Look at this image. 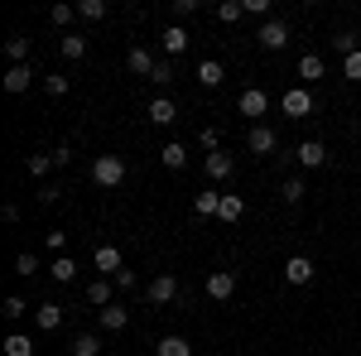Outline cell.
Returning a JSON list of instances; mask_svg holds the SVG:
<instances>
[{"label": "cell", "instance_id": "24", "mask_svg": "<svg viewBox=\"0 0 361 356\" xmlns=\"http://www.w3.org/2000/svg\"><path fill=\"white\" fill-rule=\"evenodd\" d=\"M323 73H328V68H323V58H318V54H304V58H299V87L318 82Z\"/></svg>", "mask_w": 361, "mask_h": 356}, {"label": "cell", "instance_id": "3", "mask_svg": "<svg viewBox=\"0 0 361 356\" xmlns=\"http://www.w3.org/2000/svg\"><path fill=\"white\" fill-rule=\"evenodd\" d=\"M279 106H284V116H294V121H304L308 111H313V92H308V87H289V92L279 97Z\"/></svg>", "mask_w": 361, "mask_h": 356}, {"label": "cell", "instance_id": "21", "mask_svg": "<svg viewBox=\"0 0 361 356\" xmlns=\"http://www.w3.org/2000/svg\"><path fill=\"white\" fill-rule=\"evenodd\" d=\"M58 54L68 58V63H82L87 58V39L82 34H63V39H58Z\"/></svg>", "mask_w": 361, "mask_h": 356}, {"label": "cell", "instance_id": "39", "mask_svg": "<svg viewBox=\"0 0 361 356\" xmlns=\"http://www.w3.org/2000/svg\"><path fill=\"white\" fill-rule=\"evenodd\" d=\"M197 145H202L207 154H217V149H222V135H217L212 125H202V130H197Z\"/></svg>", "mask_w": 361, "mask_h": 356}, {"label": "cell", "instance_id": "41", "mask_svg": "<svg viewBox=\"0 0 361 356\" xmlns=\"http://www.w3.org/2000/svg\"><path fill=\"white\" fill-rule=\"evenodd\" d=\"M241 5H246V15H255V20H265V15H270V5H275V0H241Z\"/></svg>", "mask_w": 361, "mask_h": 356}, {"label": "cell", "instance_id": "31", "mask_svg": "<svg viewBox=\"0 0 361 356\" xmlns=\"http://www.w3.org/2000/svg\"><path fill=\"white\" fill-rule=\"evenodd\" d=\"M5 356H34V342H29L25 332H10L5 337Z\"/></svg>", "mask_w": 361, "mask_h": 356}, {"label": "cell", "instance_id": "25", "mask_svg": "<svg viewBox=\"0 0 361 356\" xmlns=\"http://www.w3.org/2000/svg\"><path fill=\"white\" fill-rule=\"evenodd\" d=\"M29 82H34L29 63H25V68H10V73H5V92H10V97H20V92H29Z\"/></svg>", "mask_w": 361, "mask_h": 356}, {"label": "cell", "instance_id": "43", "mask_svg": "<svg viewBox=\"0 0 361 356\" xmlns=\"http://www.w3.org/2000/svg\"><path fill=\"white\" fill-rule=\"evenodd\" d=\"M135 284H140V279H135V270H121V274H116V289H126V294H130Z\"/></svg>", "mask_w": 361, "mask_h": 356}, {"label": "cell", "instance_id": "17", "mask_svg": "<svg viewBox=\"0 0 361 356\" xmlns=\"http://www.w3.org/2000/svg\"><path fill=\"white\" fill-rule=\"evenodd\" d=\"M154 356H193V342L188 337H178V332H169L154 342Z\"/></svg>", "mask_w": 361, "mask_h": 356}, {"label": "cell", "instance_id": "44", "mask_svg": "<svg viewBox=\"0 0 361 356\" xmlns=\"http://www.w3.org/2000/svg\"><path fill=\"white\" fill-rule=\"evenodd\" d=\"M193 10H197V0H173V15H178V20H188Z\"/></svg>", "mask_w": 361, "mask_h": 356}, {"label": "cell", "instance_id": "40", "mask_svg": "<svg viewBox=\"0 0 361 356\" xmlns=\"http://www.w3.org/2000/svg\"><path fill=\"white\" fill-rule=\"evenodd\" d=\"M342 78H347V82H361V54L342 58Z\"/></svg>", "mask_w": 361, "mask_h": 356}, {"label": "cell", "instance_id": "33", "mask_svg": "<svg viewBox=\"0 0 361 356\" xmlns=\"http://www.w3.org/2000/svg\"><path fill=\"white\" fill-rule=\"evenodd\" d=\"M78 15L92 20V25H97V20H106V0H82V5H78Z\"/></svg>", "mask_w": 361, "mask_h": 356}, {"label": "cell", "instance_id": "35", "mask_svg": "<svg viewBox=\"0 0 361 356\" xmlns=\"http://www.w3.org/2000/svg\"><path fill=\"white\" fill-rule=\"evenodd\" d=\"M0 313H5V318H10V323H20V318H25V313H29V303L20 299V294H10V299H5V308H0Z\"/></svg>", "mask_w": 361, "mask_h": 356}, {"label": "cell", "instance_id": "9", "mask_svg": "<svg viewBox=\"0 0 361 356\" xmlns=\"http://www.w3.org/2000/svg\"><path fill=\"white\" fill-rule=\"evenodd\" d=\"M188 44H193V39H188V29H183V25H169L164 34H159V49H164V58L188 54Z\"/></svg>", "mask_w": 361, "mask_h": 356}, {"label": "cell", "instance_id": "19", "mask_svg": "<svg viewBox=\"0 0 361 356\" xmlns=\"http://www.w3.org/2000/svg\"><path fill=\"white\" fill-rule=\"evenodd\" d=\"M145 116H149L154 125H173V121H178V106H173L169 97H154V102L145 106Z\"/></svg>", "mask_w": 361, "mask_h": 356}, {"label": "cell", "instance_id": "14", "mask_svg": "<svg viewBox=\"0 0 361 356\" xmlns=\"http://www.w3.org/2000/svg\"><path fill=\"white\" fill-rule=\"evenodd\" d=\"M87 303H92L97 313H102L106 303H116V279H92V284H87Z\"/></svg>", "mask_w": 361, "mask_h": 356}, {"label": "cell", "instance_id": "28", "mask_svg": "<svg viewBox=\"0 0 361 356\" xmlns=\"http://www.w3.org/2000/svg\"><path fill=\"white\" fill-rule=\"evenodd\" d=\"M73 356H102V337L97 332H78L73 337Z\"/></svg>", "mask_w": 361, "mask_h": 356}, {"label": "cell", "instance_id": "34", "mask_svg": "<svg viewBox=\"0 0 361 356\" xmlns=\"http://www.w3.org/2000/svg\"><path fill=\"white\" fill-rule=\"evenodd\" d=\"M49 20H54V25H73V20H78V5H54V10H49ZM68 34H73V29H68Z\"/></svg>", "mask_w": 361, "mask_h": 356}, {"label": "cell", "instance_id": "15", "mask_svg": "<svg viewBox=\"0 0 361 356\" xmlns=\"http://www.w3.org/2000/svg\"><path fill=\"white\" fill-rule=\"evenodd\" d=\"M29 49H34V39H29V34H10V39H5L10 68H25V63H29Z\"/></svg>", "mask_w": 361, "mask_h": 356}, {"label": "cell", "instance_id": "18", "mask_svg": "<svg viewBox=\"0 0 361 356\" xmlns=\"http://www.w3.org/2000/svg\"><path fill=\"white\" fill-rule=\"evenodd\" d=\"M154 63H159V58L149 54V49H130V54H126V68H130V73H135V78H149V73H154Z\"/></svg>", "mask_w": 361, "mask_h": 356}, {"label": "cell", "instance_id": "6", "mask_svg": "<svg viewBox=\"0 0 361 356\" xmlns=\"http://www.w3.org/2000/svg\"><path fill=\"white\" fill-rule=\"evenodd\" d=\"M202 289H207V299L226 303L231 294H236V270H212V274H207V284H202Z\"/></svg>", "mask_w": 361, "mask_h": 356}, {"label": "cell", "instance_id": "5", "mask_svg": "<svg viewBox=\"0 0 361 356\" xmlns=\"http://www.w3.org/2000/svg\"><path fill=\"white\" fill-rule=\"evenodd\" d=\"M313 260H308V255H289V260H284V284H294V289H304V284H313Z\"/></svg>", "mask_w": 361, "mask_h": 356}, {"label": "cell", "instance_id": "29", "mask_svg": "<svg viewBox=\"0 0 361 356\" xmlns=\"http://www.w3.org/2000/svg\"><path fill=\"white\" fill-rule=\"evenodd\" d=\"M236 20H246V5L241 0H222L217 5V25H236Z\"/></svg>", "mask_w": 361, "mask_h": 356}, {"label": "cell", "instance_id": "38", "mask_svg": "<svg viewBox=\"0 0 361 356\" xmlns=\"http://www.w3.org/2000/svg\"><path fill=\"white\" fill-rule=\"evenodd\" d=\"M15 274H25V279H34V274H39V255H34V250H25V255L15 260Z\"/></svg>", "mask_w": 361, "mask_h": 356}, {"label": "cell", "instance_id": "45", "mask_svg": "<svg viewBox=\"0 0 361 356\" xmlns=\"http://www.w3.org/2000/svg\"><path fill=\"white\" fill-rule=\"evenodd\" d=\"M44 241H49V250H58V255H63V246H68V236H63V231H49Z\"/></svg>", "mask_w": 361, "mask_h": 356}, {"label": "cell", "instance_id": "7", "mask_svg": "<svg viewBox=\"0 0 361 356\" xmlns=\"http://www.w3.org/2000/svg\"><path fill=\"white\" fill-rule=\"evenodd\" d=\"M255 39H260V49H270V54H279V49L289 44V25H284V20H265Z\"/></svg>", "mask_w": 361, "mask_h": 356}, {"label": "cell", "instance_id": "13", "mask_svg": "<svg viewBox=\"0 0 361 356\" xmlns=\"http://www.w3.org/2000/svg\"><path fill=\"white\" fill-rule=\"evenodd\" d=\"M34 328L39 332H58L63 328V303H39V308H34Z\"/></svg>", "mask_w": 361, "mask_h": 356}, {"label": "cell", "instance_id": "4", "mask_svg": "<svg viewBox=\"0 0 361 356\" xmlns=\"http://www.w3.org/2000/svg\"><path fill=\"white\" fill-rule=\"evenodd\" d=\"M236 111H241V116H250V121H255V125H260V116H265V111H270V97H265V92H260V87H246V92H241V97H236Z\"/></svg>", "mask_w": 361, "mask_h": 356}, {"label": "cell", "instance_id": "1", "mask_svg": "<svg viewBox=\"0 0 361 356\" xmlns=\"http://www.w3.org/2000/svg\"><path fill=\"white\" fill-rule=\"evenodd\" d=\"M92 183H97V188H121V183H126V159H121V154H97V159H92Z\"/></svg>", "mask_w": 361, "mask_h": 356}, {"label": "cell", "instance_id": "30", "mask_svg": "<svg viewBox=\"0 0 361 356\" xmlns=\"http://www.w3.org/2000/svg\"><path fill=\"white\" fill-rule=\"evenodd\" d=\"M25 168H29V178H49L54 173V154H29Z\"/></svg>", "mask_w": 361, "mask_h": 356}, {"label": "cell", "instance_id": "23", "mask_svg": "<svg viewBox=\"0 0 361 356\" xmlns=\"http://www.w3.org/2000/svg\"><path fill=\"white\" fill-rule=\"evenodd\" d=\"M217 217H222V221H241V217H246V197H241V192H222Z\"/></svg>", "mask_w": 361, "mask_h": 356}, {"label": "cell", "instance_id": "8", "mask_svg": "<svg viewBox=\"0 0 361 356\" xmlns=\"http://www.w3.org/2000/svg\"><path fill=\"white\" fill-rule=\"evenodd\" d=\"M246 145H250V154H260V159H265V154H275V149H279V135L270 130V125H250Z\"/></svg>", "mask_w": 361, "mask_h": 356}, {"label": "cell", "instance_id": "46", "mask_svg": "<svg viewBox=\"0 0 361 356\" xmlns=\"http://www.w3.org/2000/svg\"><path fill=\"white\" fill-rule=\"evenodd\" d=\"M58 192H63L58 183H44V188H39V202H58Z\"/></svg>", "mask_w": 361, "mask_h": 356}, {"label": "cell", "instance_id": "12", "mask_svg": "<svg viewBox=\"0 0 361 356\" xmlns=\"http://www.w3.org/2000/svg\"><path fill=\"white\" fill-rule=\"evenodd\" d=\"M92 260H97L102 279H116V274L126 270V260H121V250H116V246H97V255H92Z\"/></svg>", "mask_w": 361, "mask_h": 356}, {"label": "cell", "instance_id": "36", "mask_svg": "<svg viewBox=\"0 0 361 356\" xmlns=\"http://www.w3.org/2000/svg\"><path fill=\"white\" fill-rule=\"evenodd\" d=\"M149 82H159V87H169V82H173V58H159V63H154Z\"/></svg>", "mask_w": 361, "mask_h": 356}, {"label": "cell", "instance_id": "42", "mask_svg": "<svg viewBox=\"0 0 361 356\" xmlns=\"http://www.w3.org/2000/svg\"><path fill=\"white\" fill-rule=\"evenodd\" d=\"M49 154H54V168H68V164H73V149H68V145H58V149H49Z\"/></svg>", "mask_w": 361, "mask_h": 356}, {"label": "cell", "instance_id": "11", "mask_svg": "<svg viewBox=\"0 0 361 356\" xmlns=\"http://www.w3.org/2000/svg\"><path fill=\"white\" fill-rule=\"evenodd\" d=\"M299 168H323L328 164V149H323V140H299Z\"/></svg>", "mask_w": 361, "mask_h": 356}, {"label": "cell", "instance_id": "27", "mask_svg": "<svg viewBox=\"0 0 361 356\" xmlns=\"http://www.w3.org/2000/svg\"><path fill=\"white\" fill-rule=\"evenodd\" d=\"M49 274H54L58 284H73V279H78V260H73V255H58L54 265H49Z\"/></svg>", "mask_w": 361, "mask_h": 356}, {"label": "cell", "instance_id": "2", "mask_svg": "<svg viewBox=\"0 0 361 356\" xmlns=\"http://www.w3.org/2000/svg\"><path fill=\"white\" fill-rule=\"evenodd\" d=\"M145 299L154 303V308H169V303L178 299V279H173V274H154L149 289H145Z\"/></svg>", "mask_w": 361, "mask_h": 356}, {"label": "cell", "instance_id": "20", "mask_svg": "<svg viewBox=\"0 0 361 356\" xmlns=\"http://www.w3.org/2000/svg\"><path fill=\"white\" fill-rule=\"evenodd\" d=\"M197 82H202V87H222L226 82V68L217 63V58H202V63H197Z\"/></svg>", "mask_w": 361, "mask_h": 356}, {"label": "cell", "instance_id": "26", "mask_svg": "<svg viewBox=\"0 0 361 356\" xmlns=\"http://www.w3.org/2000/svg\"><path fill=\"white\" fill-rule=\"evenodd\" d=\"M217 207H222V192H217V188H207V192H197V197H193L197 217H217Z\"/></svg>", "mask_w": 361, "mask_h": 356}, {"label": "cell", "instance_id": "16", "mask_svg": "<svg viewBox=\"0 0 361 356\" xmlns=\"http://www.w3.org/2000/svg\"><path fill=\"white\" fill-rule=\"evenodd\" d=\"M97 318H102V332H126V323H130V308H121V303H106Z\"/></svg>", "mask_w": 361, "mask_h": 356}, {"label": "cell", "instance_id": "37", "mask_svg": "<svg viewBox=\"0 0 361 356\" xmlns=\"http://www.w3.org/2000/svg\"><path fill=\"white\" fill-rule=\"evenodd\" d=\"M68 87H73V78H63V73L44 78V92H49V97H68Z\"/></svg>", "mask_w": 361, "mask_h": 356}, {"label": "cell", "instance_id": "22", "mask_svg": "<svg viewBox=\"0 0 361 356\" xmlns=\"http://www.w3.org/2000/svg\"><path fill=\"white\" fill-rule=\"evenodd\" d=\"M159 164H164V168H173V173H178V168H188V149H183L178 140H169L164 149H159Z\"/></svg>", "mask_w": 361, "mask_h": 356}, {"label": "cell", "instance_id": "32", "mask_svg": "<svg viewBox=\"0 0 361 356\" xmlns=\"http://www.w3.org/2000/svg\"><path fill=\"white\" fill-rule=\"evenodd\" d=\"M279 197H284V202H289V207H299V202H304V197H308L304 178H289V183H284V188H279Z\"/></svg>", "mask_w": 361, "mask_h": 356}, {"label": "cell", "instance_id": "10", "mask_svg": "<svg viewBox=\"0 0 361 356\" xmlns=\"http://www.w3.org/2000/svg\"><path fill=\"white\" fill-rule=\"evenodd\" d=\"M202 168H207V178H212V183H226V178L236 173V159H231L226 149H217V154H207V159H202Z\"/></svg>", "mask_w": 361, "mask_h": 356}]
</instances>
